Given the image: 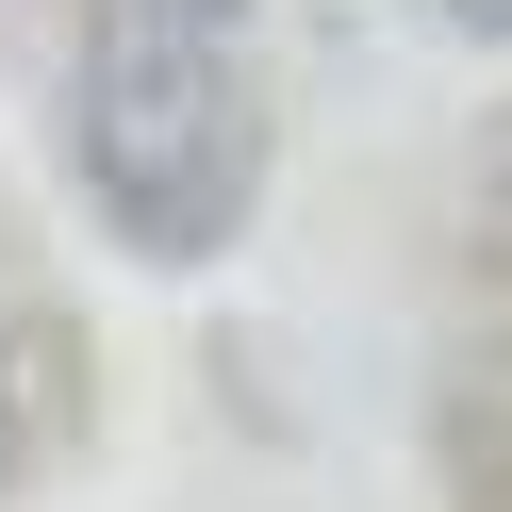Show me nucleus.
<instances>
[{"instance_id": "obj_1", "label": "nucleus", "mask_w": 512, "mask_h": 512, "mask_svg": "<svg viewBox=\"0 0 512 512\" xmlns=\"http://www.w3.org/2000/svg\"><path fill=\"white\" fill-rule=\"evenodd\" d=\"M67 182L133 265H215L265 199V83H248V34H182V17H133L100 0L67 50Z\"/></svg>"}, {"instance_id": "obj_2", "label": "nucleus", "mask_w": 512, "mask_h": 512, "mask_svg": "<svg viewBox=\"0 0 512 512\" xmlns=\"http://www.w3.org/2000/svg\"><path fill=\"white\" fill-rule=\"evenodd\" d=\"M67 397H83V380H67V347H50V314H34V298H0V496L67 446Z\"/></svg>"}, {"instance_id": "obj_3", "label": "nucleus", "mask_w": 512, "mask_h": 512, "mask_svg": "<svg viewBox=\"0 0 512 512\" xmlns=\"http://www.w3.org/2000/svg\"><path fill=\"white\" fill-rule=\"evenodd\" d=\"M479 265L512 281V149H496V166H479Z\"/></svg>"}]
</instances>
